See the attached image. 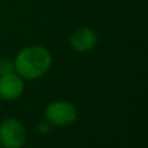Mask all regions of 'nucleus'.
Instances as JSON below:
<instances>
[{"mask_svg":"<svg viewBox=\"0 0 148 148\" xmlns=\"http://www.w3.org/2000/svg\"><path fill=\"white\" fill-rule=\"evenodd\" d=\"M52 65L48 49L42 46H29L21 49L13 62L14 72L23 81H33L43 77Z\"/></svg>","mask_w":148,"mask_h":148,"instance_id":"f257e3e1","label":"nucleus"},{"mask_svg":"<svg viewBox=\"0 0 148 148\" xmlns=\"http://www.w3.org/2000/svg\"><path fill=\"white\" fill-rule=\"evenodd\" d=\"M46 121L52 126L62 127V126L72 125L77 120L78 110L75 105L69 101L59 100V101L49 103L44 110Z\"/></svg>","mask_w":148,"mask_h":148,"instance_id":"f03ea898","label":"nucleus"},{"mask_svg":"<svg viewBox=\"0 0 148 148\" xmlns=\"http://www.w3.org/2000/svg\"><path fill=\"white\" fill-rule=\"evenodd\" d=\"M26 140V129L17 118H5L0 123V146L3 148H22Z\"/></svg>","mask_w":148,"mask_h":148,"instance_id":"7ed1b4c3","label":"nucleus"},{"mask_svg":"<svg viewBox=\"0 0 148 148\" xmlns=\"http://www.w3.org/2000/svg\"><path fill=\"white\" fill-rule=\"evenodd\" d=\"M25 90L23 79L17 73L10 72L0 75V99L5 101L17 100Z\"/></svg>","mask_w":148,"mask_h":148,"instance_id":"20e7f679","label":"nucleus"},{"mask_svg":"<svg viewBox=\"0 0 148 148\" xmlns=\"http://www.w3.org/2000/svg\"><path fill=\"white\" fill-rule=\"evenodd\" d=\"M70 47L77 52H88L97 44V35L92 29L81 27L70 35Z\"/></svg>","mask_w":148,"mask_h":148,"instance_id":"39448f33","label":"nucleus"},{"mask_svg":"<svg viewBox=\"0 0 148 148\" xmlns=\"http://www.w3.org/2000/svg\"><path fill=\"white\" fill-rule=\"evenodd\" d=\"M13 70H14V66L10 61H8V60H1L0 61V75L5 73H10Z\"/></svg>","mask_w":148,"mask_h":148,"instance_id":"423d86ee","label":"nucleus"},{"mask_svg":"<svg viewBox=\"0 0 148 148\" xmlns=\"http://www.w3.org/2000/svg\"><path fill=\"white\" fill-rule=\"evenodd\" d=\"M49 126H51V125H49L47 121H46V122L43 121V122H40L38 125V127H36V131H38L39 134H47L49 131Z\"/></svg>","mask_w":148,"mask_h":148,"instance_id":"0eeeda50","label":"nucleus"},{"mask_svg":"<svg viewBox=\"0 0 148 148\" xmlns=\"http://www.w3.org/2000/svg\"><path fill=\"white\" fill-rule=\"evenodd\" d=\"M0 148H3V147H1V146H0Z\"/></svg>","mask_w":148,"mask_h":148,"instance_id":"6e6552de","label":"nucleus"}]
</instances>
